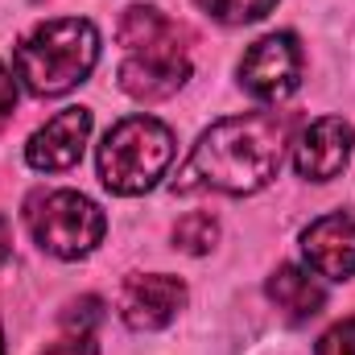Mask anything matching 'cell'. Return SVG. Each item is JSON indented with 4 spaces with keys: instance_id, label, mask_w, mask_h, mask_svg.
Wrapping results in <instances>:
<instances>
[{
    "instance_id": "4",
    "label": "cell",
    "mask_w": 355,
    "mask_h": 355,
    "mask_svg": "<svg viewBox=\"0 0 355 355\" xmlns=\"http://www.w3.org/2000/svg\"><path fill=\"white\" fill-rule=\"evenodd\" d=\"M25 227L50 257L79 261L95 252L107 232V219L79 190H37L25 198Z\"/></svg>"
},
{
    "instance_id": "1",
    "label": "cell",
    "mask_w": 355,
    "mask_h": 355,
    "mask_svg": "<svg viewBox=\"0 0 355 355\" xmlns=\"http://www.w3.org/2000/svg\"><path fill=\"white\" fill-rule=\"evenodd\" d=\"M289 141V120L277 112H248L211 124L190 149L174 178V194L219 190V194H257L281 170Z\"/></svg>"
},
{
    "instance_id": "10",
    "label": "cell",
    "mask_w": 355,
    "mask_h": 355,
    "mask_svg": "<svg viewBox=\"0 0 355 355\" xmlns=\"http://www.w3.org/2000/svg\"><path fill=\"white\" fill-rule=\"evenodd\" d=\"M302 252H306L314 272H322L331 281L355 277V219L343 211L314 219L302 232Z\"/></svg>"
},
{
    "instance_id": "13",
    "label": "cell",
    "mask_w": 355,
    "mask_h": 355,
    "mask_svg": "<svg viewBox=\"0 0 355 355\" xmlns=\"http://www.w3.org/2000/svg\"><path fill=\"white\" fill-rule=\"evenodd\" d=\"M215 240H219V223H215V215H207V211H194V215L178 219V227H174V248L190 252V257H202V252H211V248H215Z\"/></svg>"
},
{
    "instance_id": "17",
    "label": "cell",
    "mask_w": 355,
    "mask_h": 355,
    "mask_svg": "<svg viewBox=\"0 0 355 355\" xmlns=\"http://www.w3.org/2000/svg\"><path fill=\"white\" fill-rule=\"evenodd\" d=\"M42 355H99V347H95L91 335H67V339H58L54 347H46Z\"/></svg>"
},
{
    "instance_id": "2",
    "label": "cell",
    "mask_w": 355,
    "mask_h": 355,
    "mask_svg": "<svg viewBox=\"0 0 355 355\" xmlns=\"http://www.w3.org/2000/svg\"><path fill=\"white\" fill-rule=\"evenodd\" d=\"M99 58V33L87 17H58L25 33L12 50V67L21 83L37 99H54L75 91Z\"/></svg>"
},
{
    "instance_id": "11",
    "label": "cell",
    "mask_w": 355,
    "mask_h": 355,
    "mask_svg": "<svg viewBox=\"0 0 355 355\" xmlns=\"http://www.w3.org/2000/svg\"><path fill=\"white\" fill-rule=\"evenodd\" d=\"M268 297L272 306L289 318V322H310L322 306H327V289L297 265H281L272 277H268Z\"/></svg>"
},
{
    "instance_id": "8",
    "label": "cell",
    "mask_w": 355,
    "mask_h": 355,
    "mask_svg": "<svg viewBox=\"0 0 355 355\" xmlns=\"http://www.w3.org/2000/svg\"><path fill=\"white\" fill-rule=\"evenodd\" d=\"M186 306V285L170 272H141L128 277L120 289V318L132 331H162Z\"/></svg>"
},
{
    "instance_id": "12",
    "label": "cell",
    "mask_w": 355,
    "mask_h": 355,
    "mask_svg": "<svg viewBox=\"0 0 355 355\" xmlns=\"http://www.w3.org/2000/svg\"><path fill=\"white\" fill-rule=\"evenodd\" d=\"M116 37H120L124 50H145V46L178 42V37H186V33L178 29L166 12H157V8H149V4H132V8H124Z\"/></svg>"
},
{
    "instance_id": "14",
    "label": "cell",
    "mask_w": 355,
    "mask_h": 355,
    "mask_svg": "<svg viewBox=\"0 0 355 355\" xmlns=\"http://www.w3.org/2000/svg\"><path fill=\"white\" fill-rule=\"evenodd\" d=\"M194 4L219 25H248L277 8V0H194Z\"/></svg>"
},
{
    "instance_id": "16",
    "label": "cell",
    "mask_w": 355,
    "mask_h": 355,
    "mask_svg": "<svg viewBox=\"0 0 355 355\" xmlns=\"http://www.w3.org/2000/svg\"><path fill=\"white\" fill-rule=\"evenodd\" d=\"M314 355H355V318L335 322V327H331V331L318 339Z\"/></svg>"
},
{
    "instance_id": "3",
    "label": "cell",
    "mask_w": 355,
    "mask_h": 355,
    "mask_svg": "<svg viewBox=\"0 0 355 355\" xmlns=\"http://www.w3.org/2000/svg\"><path fill=\"white\" fill-rule=\"evenodd\" d=\"M174 162V132L153 116H128L107 128L99 145V182L112 194H145L153 190Z\"/></svg>"
},
{
    "instance_id": "5",
    "label": "cell",
    "mask_w": 355,
    "mask_h": 355,
    "mask_svg": "<svg viewBox=\"0 0 355 355\" xmlns=\"http://www.w3.org/2000/svg\"><path fill=\"white\" fill-rule=\"evenodd\" d=\"M302 83V46L293 33H268L240 58V87L261 103H281Z\"/></svg>"
},
{
    "instance_id": "7",
    "label": "cell",
    "mask_w": 355,
    "mask_h": 355,
    "mask_svg": "<svg viewBox=\"0 0 355 355\" xmlns=\"http://www.w3.org/2000/svg\"><path fill=\"white\" fill-rule=\"evenodd\" d=\"M355 149V128L343 116H322L310 128H302L293 145V170L306 182H331L347 170Z\"/></svg>"
},
{
    "instance_id": "15",
    "label": "cell",
    "mask_w": 355,
    "mask_h": 355,
    "mask_svg": "<svg viewBox=\"0 0 355 355\" xmlns=\"http://www.w3.org/2000/svg\"><path fill=\"white\" fill-rule=\"evenodd\" d=\"M99 322H103V302H99V297H79V302H71L67 314H62V327H67L71 335H95Z\"/></svg>"
},
{
    "instance_id": "19",
    "label": "cell",
    "mask_w": 355,
    "mask_h": 355,
    "mask_svg": "<svg viewBox=\"0 0 355 355\" xmlns=\"http://www.w3.org/2000/svg\"><path fill=\"white\" fill-rule=\"evenodd\" d=\"M8 252H12V232H8V223L0 219V265L8 261Z\"/></svg>"
},
{
    "instance_id": "18",
    "label": "cell",
    "mask_w": 355,
    "mask_h": 355,
    "mask_svg": "<svg viewBox=\"0 0 355 355\" xmlns=\"http://www.w3.org/2000/svg\"><path fill=\"white\" fill-rule=\"evenodd\" d=\"M12 107H17V79L0 67V120H4Z\"/></svg>"
},
{
    "instance_id": "6",
    "label": "cell",
    "mask_w": 355,
    "mask_h": 355,
    "mask_svg": "<svg viewBox=\"0 0 355 355\" xmlns=\"http://www.w3.org/2000/svg\"><path fill=\"white\" fill-rule=\"evenodd\" d=\"M186 79H190V58H186L182 37L162 42V46H145V50H128L120 71H116L120 91L132 99H145V103L178 95Z\"/></svg>"
},
{
    "instance_id": "20",
    "label": "cell",
    "mask_w": 355,
    "mask_h": 355,
    "mask_svg": "<svg viewBox=\"0 0 355 355\" xmlns=\"http://www.w3.org/2000/svg\"><path fill=\"white\" fill-rule=\"evenodd\" d=\"M0 355H8V352H4V335H0Z\"/></svg>"
},
{
    "instance_id": "21",
    "label": "cell",
    "mask_w": 355,
    "mask_h": 355,
    "mask_svg": "<svg viewBox=\"0 0 355 355\" xmlns=\"http://www.w3.org/2000/svg\"><path fill=\"white\" fill-rule=\"evenodd\" d=\"M0 124H4V120H0Z\"/></svg>"
},
{
    "instance_id": "9",
    "label": "cell",
    "mask_w": 355,
    "mask_h": 355,
    "mask_svg": "<svg viewBox=\"0 0 355 355\" xmlns=\"http://www.w3.org/2000/svg\"><path fill=\"white\" fill-rule=\"evenodd\" d=\"M91 137V112L87 107H62L54 120H46L29 145H25V162L42 174H62L71 166H79L83 145Z\"/></svg>"
}]
</instances>
